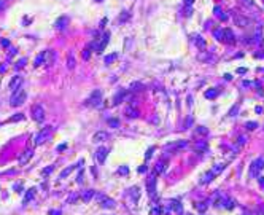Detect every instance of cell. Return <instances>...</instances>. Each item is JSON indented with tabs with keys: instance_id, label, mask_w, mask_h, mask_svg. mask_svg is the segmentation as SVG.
<instances>
[{
	"instance_id": "1",
	"label": "cell",
	"mask_w": 264,
	"mask_h": 215,
	"mask_svg": "<svg viewBox=\"0 0 264 215\" xmlns=\"http://www.w3.org/2000/svg\"><path fill=\"white\" fill-rule=\"evenodd\" d=\"M26 97H27V94H26V89L22 88H18L16 91H13V94H11V99H10V104H11V107H19V105H22L26 102Z\"/></svg>"
},
{
	"instance_id": "2",
	"label": "cell",
	"mask_w": 264,
	"mask_h": 215,
	"mask_svg": "<svg viewBox=\"0 0 264 215\" xmlns=\"http://www.w3.org/2000/svg\"><path fill=\"white\" fill-rule=\"evenodd\" d=\"M51 134H53V128L51 126H45L41 129V131H38V134L35 135V145H41V143H45L46 140L51 137Z\"/></svg>"
},
{
	"instance_id": "3",
	"label": "cell",
	"mask_w": 264,
	"mask_h": 215,
	"mask_svg": "<svg viewBox=\"0 0 264 215\" xmlns=\"http://www.w3.org/2000/svg\"><path fill=\"white\" fill-rule=\"evenodd\" d=\"M102 102V91L100 89H96V91L91 92V96L86 99L84 105H89V107H99Z\"/></svg>"
},
{
	"instance_id": "4",
	"label": "cell",
	"mask_w": 264,
	"mask_h": 215,
	"mask_svg": "<svg viewBox=\"0 0 264 215\" xmlns=\"http://www.w3.org/2000/svg\"><path fill=\"white\" fill-rule=\"evenodd\" d=\"M263 167H264V158L261 156V158L255 159V161L251 163V166H250V177H259V172H261Z\"/></svg>"
},
{
	"instance_id": "5",
	"label": "cell",
	"mask_w": 264,
	"mask_h": 215,
	"mask_svg": "<svg viewBox=\"0 0 264 215\" xmlns=\"http://www.w3.org/2000/svg\"><path fill=\"white\" fill-rule=\"evenodd\" d=\"M97 201L104 209H115L116 207V201L112 198H108L107 194H97Z\"/></svg>"
},
{
	"instance_id": "6",
	"label": "cell",
	"mask_w": 264,
	"mask_h": 215,
	"mask_svg": "<svg viewBox=\"0 0 264 215\" xmlns=\"http://www.w3.org/2000/svg\"><path fill=\"white\" fill-rule=\"evenodd\" d=\"M108 40H110V32H105V34H104V37H102L99 42H96V40H94V49H96L97 53H102V51L105 49V46H107Z\"/></svg>"
},
{
	"instance_id": "7",
	"label": "cell",
	"mask_w": 264,
	"mask_h": 215,
	"mask_svg": "<svg viewBox=\"0 0 264 215\" xmlns=\"http://www.w3.org/2000/svg\"><path fill=\"white\" fill-rule=\"evenodd\" d=\"M30 113H32V118L35 121H40V123H41V121L45 120V110H43L41 105H34L32 110H30Z\"/></svg>"
},
{
	"instance_id": "8",
	"label": "cell",
	"mask_w": 264,
	"mask_h": 215,
	"mask_svg": "<svg viewBox=\"0 0 264 215\" xmlns=\"http://www.w3.org/2000/svg\"><path fill=\"white\" fill-rule=\"evenodd\" d=\"M218 204H221V207H223V209H226V210H232L235 207V201H234V199H231V198L221 196V198H220V201H218ZM218 204H216V206H218Z\"/></svg>"
},
{
	"instance_id": "9",
	"label": "cell",
	"mask_w": 264,
	"mask_h": 215,
	"mask_svg": "<svg viewBox=\"0 0 264 215\" xmlns=\"http://www.w3.org/2000/svg\"><path fill=\"white\" fill-rule=\"evenodd\" d=\"M147 185H148V191H150V196H151V198H156V174H153L151 177L148 178Z\"/></svg>"
},
{
	"instance_id": "10",
	"label": "cell",
	"mask_w": 264,
	"mask_h": 215,
	"mask_svg": "<svg viewBox=\"0 0 264 215\" xmlns=\"http://www.w3.org/2000/svg\"><path fill=\"white\" fill-rule=\"evenodd\" d=\"M108 132L107 131H97L96 134L92 135V142L94 143H100V142H105V140H108Z\"/></svg>"
},
{
	"instance_id": "11",
	"label": "cell",
	"mask_w": 264,
	"mask_h": 215,
	"mask_svg": "<svg viewBox=\"0 0 264 215\" xmlns=\"http://www.w3.org/2000/svg\"><path fill=\"white\" fill-rule=\"evenodd\" d=\"M185 147H188V142L186 140H180V142H173V143H167L164 148L165 150H182V148H185Z\"/></svg>"
},
{
	"instance_id": "12",
	"label": "cell",
	"mask_w": 264,
	"mask_h": 215,
	"mask_svg": "<svg viewBox=\"0 0 264 215\" xmlns=\"http://www.w3.org/2000/svg\"><path fill=\"white\" fill-rule=\"evenodd\" d=\"M234 34H232V30H229V29H224V30H221V38L220 40H223V42H226V43H234L235 40H234Z\"/></svg>"
},
{
	"instance_id": "13",
	"label": "cell",
	"mask_w": 264,
	"mask_h": 215,
	"mask_svg": "<svg viewBox=\"0 0 264 215\" xmlns=\"http://www.w3.org/2000/svg\"><path fill=\"white\" fill-rule=\"evenodd\" d=\"M127 194H129V198H131L132 204H135V202L139 201V198H140V188L139 186H132V188L127 191Z\"/></svg>"
},
{
	"instance_id": "14",
	"label": "cell",
	"mask_w": 264,
	"mask_h": 215,
	"mask_svg": "<svg viewBox=\"0 0 264 215\" xmlns=\"http://www.w3.org/2000/svg\"><path fill=\"white\" fill-rule=\"evenodd\" d=\"M234 21H235V24H237L239 27H248V26H250V19L245 18V16H242V14H235Z\"/></svg>"
},
{
	"instance_id": "15",
	"label": "cell",
	"mask_w": 264,
	"mask_h": 215,
	"mask_svg": "<svg viewBox=\"0 0 264 215\" xmlns=\"http://www.w3.org/2000/svg\"><path fill=\"white\" fill-rule=\"evenodd\" d=\"M22 77H19V75H16V77H13V80L10 81V88L13 89V91H16L18 88H21L22 86Z\"/></svg>"
},
{
	"instance_id": "16",
	"label": "cell",
	"mask_w": 264,
	"mask_h": 215,
	"mask_svg": "<svg viewBox=\"0 0 264 215\" xmlns=\"http://www.w3.org/2000/svg\"><path fill=\"white\" fill-rule=\"evenodd\" d=\"M67 24H69V18H67V16H61L56 22H54V26H56L57 30H64L67 27Z\"/></svg>"
},
{
	"instance_id": "17",
	"label": "cell",
	"mask_w": 264,
	"mask_h": 215,
	"mask_svg": "<svg viewBox=\"0 0 264 215\" xmlns=\"http://www.w3.org/2000/svg\"><path fill=\"white\" fill-rule=\"evenodd\" d=\"M169 207H170V209H172L175 214H178V215L183 214V207H182V202H180V201H175V199H173V201H170Z\"/></svg>"
},
{
	"instance_id": "18",
	"label": "cell",
	"mask_w": 264,
	"mask_h": 215,
	"mask_svg": "<svg viewBox=\"0 0 264 215\" xmlns=\"http://www.w3.org/2000/svg\"><path fill=\"white\" fill-rule=\"evenodd\" d=\"M107 153H108V148L100 147L99 150H97V153H96L97 161H99V163H104V161H105V158H107Z\"/></svg>"
},
{
	"instance_id": "19",
	"label": "cell",
	"mask_w": 264,
	"mask_h": 215,
	"mask_svg": "<svg viewBox=\"0 0 264 215\" xmlns=\"http://www.w3.org/2000/svg\"><path fill=\"white\" fill-rule=\"evenodd\" d=\"M126 115H127L129 118H137V116L140 115V112L137 110L134 105H127V107H126Z\"/></svg>"
},
{
	"instance_id": "20",
	"label": "cell",
	"mask_w": 264,
	"mask_h": 215,
	"mask_svg": "<svg viewBox=\"0 0 264 215\" xmlns=\"http://www.w3.org/2000/svg\"><path fill=\"white\" fill-rule=\"evenodd\" d=\"M32 155H34V151H32V150H27V151H24V153L19 156V164H21V166H24V164H26L27 161H29L30 158H32Z\"/></svg>"
},
{
	"instance_id": "21",
	"label": "cell",
	"mask_w": 264,
	"mask_h": 215,
	"mask_svg": "<svg viewBox=\"0 0 264 215\" xmlns=\"http://www.w3.org/2000/svg\"><path fill=\"white\" fill-rule=\"evenodd\" d=\"M94 196V190H83L81 191V201L83 202H89Z\"/></svg>"
},
{
	"instance_id": "22",
	"label": "cell",
	"mask_w": 264,
	"mask_h": 215,
	"mask_svg": "<svg viewBox=\"0 0 264 215\" xmlns=\"http://www.w3.org/2000/svg\"><path fill=\"white\" fill-rule=\"evenodd\" d=\"M215 177H216V175L213 174V172H212V171H208L207 174H204V175H202V178H200V183H202V185H207V183H210V182H212V178H215Z\"/></svg>"
},
{
	"instance_id": "23",
	"label": "cell",
	"mask_w": 264,
	"mask_h": 215,
	"mask_svg": "<svg viewBox=\"0 0 264 215\" xmlns=\"http://www.w3.org/2000/svg\"><path fill=\"white\" fill-rule=\"evenodd\" d=\"M77 167H80V166H77V164H72V166H69L67 167V169H64L61 172V175H59V178H65V177H69L70 174H72V172L77 169Z\"/></svg>"
},
{
	"instance_id": "24",
	"label": "cell",
	"mask_w": 264,
	"mask_h": 215,
	"mask_svg": "<svg viewBox=\"0 0 264 215\" xmlns=\"http://www.w3.org/2000/svg\"><path fill=\"white\" fill-rule=\"evenodd\" d=\"M126 96H127V91H126V89H121V91L118 92V94H116L115 97H113V104H115V105L121 104V100H123Z\"/></svg>"
},
{
	"instance_id": "25",
	"label": "cell",
	"mask_w": 264,
	"mask_h": 215,
	"mask_svg": "<svg viewBox=\"0 0 264 215\" xmlns=\"http://www.w3.org/2000/svg\"><path fill=\"white\" fill-rule=\"evenodd\" d=\"M164 169H165V161H164V159H161V161H157L156 166H155V174L156 175L157 174H162Z\"/></svg>"
},
{
	"instance_id": "26",
	"label": "cell",
	"mask_w": 264,
	"mask_h": 215,
	"mask_svg": "<svg viewBox=\"0 0 264 215\" xmlns=\"http://www.w3.org/2000/svg\"><path fill=\"white\" fill-rule=\"evenodd\" d=\"M67 67H69L70 70L75 69V57H73V53L70 51L69 56H67Z\"/></svg>"
},
{
	"instance_id": "27",
	"label": "cell",
	"mask_w": 264,
	"mask_h": 215,
	"mask_svg": "<svg viewBox=\"0 0 264 215\" xmlns=\"http://www.w3.org/2000/svg\"><path fill=\"white\" fill-rule=\"evenodd\" d=\"M143 88H145V86L142 85V83H139V81H134V83L131 85V88H129V91H134V92H135V91H143Z\"/></svg>"
},
{
	"instance_id": "28",
	"label": "cell",
	"mask_w": 264,
	"mask_h": 215,
	"mask_svg": "<svg viewBox=\"0 0 264 215\" xmlns=\"http://www.w3.org/2000/svg\"><path fill=\"white\" fill-rule=\"evenodd\" d=\"M207 207H208V202H207V201H204V202H196V209H197L199 212H205Z\"/></svg>"
},
{
	"instance_id": "29",
	"label": "cell",
	"mask_w": 264,
	"mask_h": 215,
	"mask_svg": "<svg viewBox=\"0 0 264 215\" xmlns=\"http://www.w3.org/2000/svg\"><path fill=\"white\" fill-rule=\"evenodd\" d=\"M34 196H35V188H30L29 191H27L26 198H24V204H26V202H29V201H32Z\"/></svg>"
},
{
	"instance_id": "30",
	"label": "cell",
	"mask_w": 264,
	"mask_h": 215,
	"mask_svg": "<svg viewBox=\"0 0 264 215\" xmlns=\"http://www.w3.org/2000/svg\"><path fill=\"white\" fill-rule=\"evenodd\" d=\"M41 64H45V54H40V56H37L35 57V61H34V65L35 67H38V65H41Z\"/></svg>"
},
{
	"instance_id": "31",
	"label": "cell",
	"mask_w": 264,
	"mask_h": 215,
	"mask_svg": "<svg viewBox=\"0 0 264 215\" xmlns=\"http://www.w3.org/2000/svg\"><path fill=\"white\" fill-rule=\"evenodd\" d=\"M224 166H226V164H216V166H215V167H212V169H210V171H212V172H213V174H215V175H218V174H220V172H221V171L224 169Z\"/></svg>"
},
{
	"instance_id": "32",
	"label": "cell",
	"mask_w": 264,
	"mask_h": 215,
	"mask_svg": "<svg viewBox=\"0 0 264 215\" xmlns=\"http://www.w3.org/2000/svg\"><path fill=\"white\" fill-rule=\"evenodd\" d=\"M89 56H91V48H89V46H86V48L83 49V53H81V57H83L84 61H88Z\"/></svg>"
},
{
	"instance_id": "33",
	"label": "cell",
	"mask_w": 264,
	"mask_h": 215,
	"mask_svg": "<svg viewBox=\"0 0 264 215\" xmlns=\"http://www.w3.org/2000/svg\"><path fill=\"white\" fill-rule=\"evenodd\" d=\"M116 57H118V54H116V53H112V54H108V56L105 57V64H107V65H108V64H112V62L115 61Z\"/></svg>"
},
{
	"instance_id": "34",
	"label": "cell",
	"mask_w": 264,
	"mask_h": 215,
	"mask_svg": "<svg viewBox=\"0 0 264 215\" xmlns=\"http://www.w3.org/2000/svg\"><path fill=\"white\" fill-rule=\"evenodd\" d=\"M194 148H196V150H207V143L204 142V140H200V142H197L194 145Z\"/></svg>"
},
{
	"instance_id": "35",
	"label": "cell",
	"mask_w": 264,
	"mask_h": 215,
	"mask_svg": "<svg viewBox=\"0 0 264 215\" xmlns=\"http://www.w3.org/2000/svg\"><path fill=\"white\" fill-rule=\"evenodd\" d=\"M118 174H119V175H126V174H129V167H127V166H121L119 169H118Z\"/></svg>"
},
{
	"instance_id": "36",
	"label": "cell",
	"mask_w": 264,
	"mask_h": 215,
	"mask_svg": "<svg viewBox=\"0 0 264 215\" xmlns=\"http://www.w3.org/2000/svg\"><path fill=\"white\" fill-rule=\"evenodd\" d=\"M196 38V43H197L199 48H205V42L202 40V37H194Z\"/></svg>"
},
{
	"instance_id": "37",
	"label": "cell",
	"mask_w": 264,
	"mask_h": 215,
	"mask_svg": "<svg viewBox=\"0 0 264 215\" xmlns=\"http://www.w3.org/2000/svg\"><path fill=\"white\" fill-rule=\"evenodd\" d=\"M77 199H78V194H77V193H72V194L69 196V199H67V204H72L73 201H77Z\"/></svg>"
},
{
	"instance_id": "38",
	"label": "cell",
	"mask_w": 264,
	"mask_h": 215,
	"mask_svg": "<svg viewBox=\"0 0 264 215\" xmlns=\"http://www.w3.org/2000/svg\"><path fill=\"white\" fill-rule=\"evenodd\" d=\"M53 171H54V166H48V167H45V169L41 171V174H43V175H48V174H51Z\"/></svg>"
},
{
	"instance_id": "39",
	"label": "cell",
	"mask_w": 264,
	"mask_h": 215,
	"mask_svg": "<svg viewBox=\"0 0 264 215\" xmlns=\"http://www.w3.org/2000/svg\"><path fill=\"white\" fill-rule=\"evenodd\" d=\"M108 124L110 126H113V128H119V120H108Z\"/></svg>"
},
{
	"instance_id": "40",
	"label": "cell",
	"mask_w": 264,
	"mask_h": 215,
	"mask_svg": "<svg viewBox=\"0 0 264 215\" xmlns=\"http://www.w3.org/2000/svg\"><path fill=\"white\" fill-rule=\"evenodd\" d=\"M26 62H27V59H26V57H22V59H19V61H18V64H16V69H22V67H24V64H26Z\"/></svg>"
},
{
	"instance_id": "41",
	"label": "cell",
	"mask_w": 264,
	"mask_h": 215,
	"mask_svg": "<svg viewBox=\"0 0 264 215\" xmlns=\"http://www.w3.org/2000/svg\"><path fill=\"white\" fill-rule=\"evenodd\" d=\"M216 94H218L216 91H207V92H205V97H207V99H212V97H216Z\"/></svg>"
},
{
	"instance_id": "42",
	"label": "cell",
	"mask_w": 264,
	"mask_h": 215,
	"mask_svg": "<svg viewBox=\"0 0 264 215\" xmlns=\"http://www.w3.org/2000/svg\"><path fill=\"white\" fill-rule=\"evenodd\" d=\"M126 19H129V13L127 11H123V14H121V22L126 21Z\"/></svg>"
},
{
	"instance_id": "43",
	"label": "cell",
	"mask_w": 264,
	"mask_h": 215,
	"mask_svg": "<svg viewBox=\"0 0 264 215\" xmlns=\"http://www.w3.org/2000/svg\"><path fill=\"white\" fill-rule=\"evenodd\" d=\"M256 126H258V124H256L255 121L253 123H247V129H256Z\"/></svg>"
},
{
	"instance_id": "44",
	"label": "cell",
	"mask_w": 264,
	"mask_h": 215,
	"mask_svg": "<svg viewBox=\"0 0 264 215\" xmlns=\"http://www.w3.org/2000/svg\"><path fill=\"white\" fill-rule=\"evenodd\" d=\"M153 151H155V147H153V148H150V150L147 151V156H145V158L150 159V158H151V153H153Z\"/></svg>"
},
{
	"instance_id": "45",
	"label": "cell",
	"mask_w": 264,
	"mask_h": 215,
	"mask_svg": "<svg viewBox=\"0 0 264 215\" xmlns=\"http://www.w3.org/2000/svg\"><path fill=\"white\" fill-rule=\"evenodd\" d=\"M0 43H2V46H5V48H6V46H10V40H6V38H3Z\"/></svg>"
},
{
	"instance_id": "46",
	"label": "cell",
	"mask_w": 264,
	"mask_h": 215,
	"mask_svg": "<svg viewBox=\"0 0 264 215\" xmlns=\"http://www.w3.org/2000/svg\"><path fill=\"white\" fill-rule=\"evenodd\" d=\"M19 120H22V115H21V113H18L16 116H13V118H11V121H19Z\"/></svg>"
},
{
	"instance_id": "47",
	"label": "cell",
	"mask_w": 264,
	"mask_h": 215,
	"mask_svg": "<svg viewBox=\"0 0 264 215\" xmlns=\"http://www.w3.org/2000/svg\"><path fill=\"white\" fill-rule=\"evenodd\" d=\"M78 183H83V171H80V174H78V178H77Z\"/></svg>"
},
{
	"instance_id": "48",
	"label": "cell",
	"mask_w": 264,
	"mask_h": 215,
	"mask_svg": "<svg viewBox=\"0 0 264 215\" xmlns=\"http://www.w3.org/2000/svg\"><path fill=\"white\" fill-rule=\"evenodd\" d=\"M67 148V143H61V145L57 147V151H62V150H65Z\"/></svg>"
},
{
	"instance_id": "49",
	"label": "cell",
	"mask_w": 264,
	"mask_h": 215,
	"mask_svg": "<svg viewBox=\"0 0 264 215\" xmlns=\"http://www.w3.org/2000/svg\"><path fill=\"white\" fill-rule=\"evenodd\" d=\"M137 171H139L140 174H143V172H147V166H140V167H139V169H137Z\"/></svg>"
},
{
	"instance_id": "50",
	"label": "cell",
	"mask_w": 264,
	"mask_h": 215,
	"mask_svg": "<svg viewBox=\"0 0 264 215\" xmlns=\"http://www.w3.org/2000/svg\"><path fill=\"white\" fill-rule=\"evenodd\" d=\"M49 215H62V212H61V210H51Z\"/></svg>"
},
{
	"instance_id": "51",
	"label": "cell",
	"mask_w": 264,
	"mask_h": 215,
	"mask_svg": "<svg viewBox=\"0 0 264 215\" xmlns=\"http://www.w3.org/2000/svg\"><path fill=\"white\" fill-rule=\"evenodd\" d=\"M237 108H239V105H235V107L229 112V116H234V113H235V110H237Z\"/></svg>"
},
{
	"instance_id": "52",
	"label": "cell",
	"mask_w": 264,
	"mask_h": 215,
	"mask_svg": "<svg viewBox=\"0 0 264 215\" xmlns=\"http://www.w3.org/2000/svg\"><path fill=\"white\" fill-rule=\"evenodd\" d=\"M197 132H199V134H207V129H204V128H199V129H197Z\"/></svg>"
},
{
	"instance_id": "53",
	"label": "cell",
	"mask_w": 264,
	"mask_h": 215,
	"mask_svg": "<svg viewBox=\"0 0 264 215\" xmlns=\"http://www.w3.org/2000/svg\"><path fill=\"white\" fill-rule=\"evenodd\" d=\"M258 178H259V185L264 186V177H258Z\"/></svg>"
},
{
	"instance_id": "54",
	"label": "cell",
	"mask_w": 264,
	"mask_h": 215,
	"mask_svg": "<svg viewBox=\"0 0 264 215\" xmlns=\"http://www.w3.org/2000/svg\"><path fill=\"white\" fill-rule=\"evenodd\" d=\"M243 2L247 3V5H250V6H253V2H251V0H243Z\"/></svg>"
},
{
	"instance_id": "55",
	"label": "cell",
	"mask_w": 264,
	"mask_h": 215,
	"mask_svg": "<svg viewBox=\"0 0 264 215\" xmlns=\"http://www.w3.org/2000/svg\"><path fill=\"white\" fill-rule=\"evenodd\" d=\"M5 70H6V67H5V65H0V73H3V72H5Z\"/></svg>"
},
{
	"instance_id": "56",
	"label": "cell",
	"mask_w": 264,
	"mask_h": 215,
	"mask_svg": "<svg viewBox=\"0 0 264 215\" xmlns=\"http://www.w3.org/2000/svg\"><path fill=\"white\" fill-rule=\"evenodd\" d=\"M3 6H5V2H3V0H0V8H3Z\"/></svg>"
},
{
	"instance_id": "57",
	"label": "cell",
	"mask_w": 264,
	"mask_h": 215,
	"mask_svg": "<svg viewBox=\"0 0 264 215\" xmlns=\"http://www.w3.org/2000/svg\"><path fill=\"white\" fill-rule=\"evenodd\" d=\"M263 38H264V37H263ZM261 42H263V45H264V40H261Z\"/></svg>"
},
{
	"instance_id": "58",
	"label": "cell",
	"mask_w": 264,
	"mask_h": 215,
	"mask_svg": "<svg viewBox=\"0 0 264 215\" xmlns=\"http://www.w3.org/2000/svg\"><path fill=\"white\" fill-rule=\"evenodd\" d=\"M96 2H102V0H96Z\"/></svg>"
}]
</instances>
